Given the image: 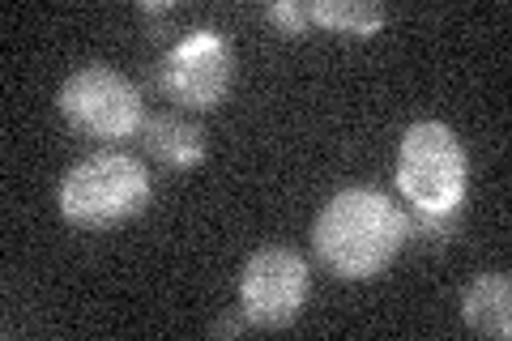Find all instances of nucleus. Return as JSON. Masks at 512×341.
<instances>
[{"instance_id": "f257e3e1", "label": "nucleus", "mask_w": 512, "mask_h": 341, "mask_svg": "<svg viewBox=\"0 0 512 341\" xmlns=\"http://www.w3.org/2000/svg\"><path fill=\"white\" fill-rule=\"evenodd\" d=\"M312 248L333 278L372 282L406 248V209L376 188H346L316 214Z\"/></svg>"}, {"instance_id": "f03ea898", "label": "nucleus", "mask_w": 512, "mask_h": 341, "mask_svg": "<svg viewBox=\"0 0 512 341\" xmlns=\"http://www.w3.org/2000/svg\"><path fill=\"white\" fill-rule=\"evenodd\" d=\"M150 192L154 184L146 162L124 150H99L64 171L56 205L64 222L82 231H111L120 222H133L150 205Z\"/></svg>"}, {"instance_id": "7ed1b4c3", "label": "nucleus", "mask_w": 512, "mask_h": 341, "mask_svg": "<svg viewBox=\"0 0 512 341\" xmlns=\"http://www.w3.org/2000/svg\"><path fill=\"white\" fill-rule=\"evenodd\" d=\"M397 192L410 209H461L470 192L466 145L440 120H419L397 145Z\"/></svg>"}, {"instance_id": "20e7f679", "label": "nucleus", "mask_w": 512, "mask_h": 341, "mask_svg": "<svg viewBox=\"0 0 512 341\" xmlns=\"http://www.w3.org/2000/svg\"><path fill=\"white\" fill-rule=\"evenodd\" d=\"M60 116L86 137L124 141L137 137L141 124H146V99L120 69L86 64V69L69 73V81L60 86Z\"/></svg>"}, {"instance_id": "39448f33", "label": "nucleus", "mask_w": 512, "mask_h": 341, "mask_svg": "<svg viewBox=\"0 0 512 341\" xmlns=\"http://www.w3.org/2000/svg\"><path fill=\"white\" fill-rule=\"evenodd\" d=\"M231 77H235L231 39L222 35V30L197 26L163 52V60H158V69H154V86L163 90L171 103H180L188 111H210L227 99Z\"/></svg>"}, {"instance_id": "423d86ee", "label": "nucleus", "mask_w": 512, "mask_h": 341, "mask_svg": "<svg viewBox=\"0 0 512 341\" xmlns=\"http://www.w3.org/2000/svg\"><path fill=\"white\" fill-rule=\"evenodd\" d=\"M308 261L295 248H261L248 256L239 278V303L252 329H286L308 303Z\"/></svg>"}, {"instance_id": "0eeeda50", "label": "nucleus", "mask_w": 512, "mask_h": 341, "mask_svg": "<svg viewBox=\"0 0 512 341\" xmlns=\"http://www.w3.org/2000/svg\"><path fill=\"white\" fill-rule=\"evenodd\" d=\"M461 320L483 337H512V278L508 273H478L461 295Z\"/></svg>"}, {"instance_id": "6e6552de", "label": "nucleus", "mask_w": 512, "mask_h": 341, "mask_svg": "<svg viewBox=\"0 0 512 341\" xmlns=\"http://www.w3.org/2000/svg\"><path fill=\"white\" fill-rule=\"evenodd\" d=\"M137 137L154 154V162H163V167H171V171H188L205 158V133L192 120L171 116V111H163V116H146Z\"/></svg>"}, {"instance_id": "1a4fd4ad", "label": "nucleus", "mask_w": 512, "mask_h": 341, "mask_svg": "<svg viewBox=\"0 0 512 341\" xmlns=\"http://www.w3.org/2000/svg\"><path fill=\"white\" fill-rule=\"evenodd\" d=\"M312 22H320L325 30H338L350 39H367L389 22V9L376 5V0H312L308 5Z\"/></svg>"}, {"instance_id": "9d476101", "label": "nucleus", "mask_w": 512, "mask_h": 341, "mask_svg": "<svg viewBox=\"0 0 512 341\" xmlns=\"http://www.w3.org/2000/svg\"><path fill=\"white\" fill-rule=\"evenodd\" d=\"M461 231V209H406V243L444 248Z\"/></svg>"}, {"instance_id": "9b49d317", "label": "nucleus", "mask_w": 512, "mask_h": 341, "mask_svg": "<svg viewBox=\"0 0 512 341\" xmlns=\"http://www.w3.org/2000/svg\"><path fill=\"white\" fill-rule=\"evenodd\" d=\"M265 22L278 26L282 35H303L312 22V13H308V5H299V0H274V5L265 9Z\"/></svg>"}, {"instance_id": "f8f14e48", "label": "nucleus", "mask_w": 512, "mask_h": 341, "mask_svg": "<svg viewBox=\"0 0 512 341\" xmlns=\"http://www.w3.org/2000/svg\"><path fill=\"white\" fill-rule=\"evenodd\" d=\"M244 329H252L248 324V316H222V320H214V337H235V333H244Z\"/></svg>"}, {"instance_id": "ddd939ff", "label": "nucleus", "mask_w": 512, "mask_h": 341, "mask_svg": "<svg viewBox=\"0 0 512 341\" xmlns=\"http://www.w3.org/2000/svg\"><path fill=\"white\" fill-rule=\"evenodd\" d=\"M137 13H141V18H146V22H154V30H158V22H163V18H171V13H175V9L167 5V0H154V5H150V0H146V5H141Z\"/></svg>"}]
</instances>
